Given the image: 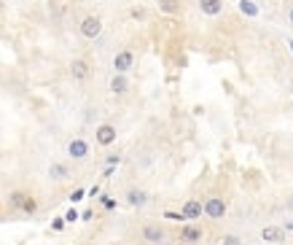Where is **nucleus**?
Masks as SVG:
<instances>
[{
	"label": "nucleus",
	"mask_w": 293,
	"mask_h": 245,
	"mask_svg": "<svg viewBox=\"0 0 293 245\" xmlns=\"http://www.w3.org/2000/svg\"><path fill=\"white\" fill-rule=\"evenodd\" d=\"M202 216H207V218H223L226 216V202L221 200V197H210L207 202L202 205Z\"/></svg>",
	"instance_id": "1"
},
{
	"label": "nucleus",
	"mask_w": 293,
	"mask_h": 245,
	"mask_svg": "<svg viewBox=\"0 0 293 245\" xmlns=\"http://www.w3.org/2000/svg\"><path fill=\"white\" fill-rule=\"evenodd\" d=\"M99 32H102V22H99L97 16H86L81 22V35L84 38H97Z\"/></svg>",
	"instance_id": "2"
},
{
	"label": "nucleus",
	"mask_w": 293,
	"mask_h": 245,
	"mask_svg": "<svg viewBox=\"0 0 293 245\" xmlns=\"http://www.w3.org/2000/svg\"><path fill=\"white\" fill-rule=\"evenodd\" d=\"M135 65V54L132 51H118L116 59H113V68H116V73H126Z\"/></svg>",
	"instance_id": "3"
},
{
	"label": "nucleus",
	"mask_w": 293,
	"mask_h": 245,
	"mask_svg": "<svg viewBox=\"0 0 293 245\" xmlns=\"http://www.w3.org/2000/svg\"><path fill=\"white\" fill-rule=\"evenodd\" d=\"M181 216H183V221H196V218L202 216V202H196V200H189V202L183 205Z\"/></svg>",
	"instance_id": "4"
},
{
	"label": "nucleus",
	"mask_w": 293,
	"mask_h": 245,
	"mask_svg": "<svg viewBox=\"0 0 293 245\" xmlns=\"http://www.w3.org/2000/svg\"><path fill=\"white\" fill-rule=\"evenodd\" d=\"M68 154L73 159H86L89 156V143L86 140H70L68 143Z\"/></svg>",
	"instance_id": "5"
},
{
	"label": "nucleus",
	"mask_w": 293,
	"mask_h": 245,
	"mask_svg": "<svg viewBox=\"0 0 293 245\" xmlns=\"http://www.w3.org/2000/svg\"><path fill=\"white\" fill-rule=\"evenodd\" d=\"M261 240H264V243L277 245V243H283V240H285V232H283V229H277V227H264V229H261Z\"/></svg>",
	"instance_id": "6"
},
{
	"label": "nucleus",
	"mask_w": 293,
	"mask_h": 245,
	"mask_svg": "<svg viewBox=\"0 0 293 245\" xmlns=\"http://www.w3.org/2000/svg\"><path fill=\"white\" fill-rule=\"evenodd\" d=\"M143 237L148 243H162L164 240V229L159 227V224H145V227H143Z\"/></svg>",
	"instance_id": "7"
},
{
	"label": "nucleus",
	"mask_w": 293,
	"mask_h": 245,
	"mask_svg": "<svg viewBox=\"0 0 293 245\" xmlns=\"http://www.w3.org/2000/svg\"><path fill=\"white\" fill-rule=\"evenodd\" d=\"M113 140H116V127H110V124L97 127V143L99 145H110Z\"/></svg>",
	"instance_id": "8"
},
{
	"label": "nucleus",
	"mask_w": 293,
	"mask_h": 245,
	"mask_svg": "<svg viewBox=\"0 0 293 245\" xmlns=\"http://www.w3.org/2000/svg\"><path fill=\"white\" fill-rule=\"evenodd\" d=\"M199 8H202L207 16H218L223 11V3L221 0H199Z\"/></svg>",
	"instance_id": "9"
},
{
	"label": "nucleus",
	"mask_w": 293,
	"mask_h": 245,
	"mask_svg": "<svg viewBox=\"0 0 293 245\" xmlns=\"http://www.w3.org/2000/svg\"><path fill=\"white\" fill-rule=\"evenodd\" d=\"M70 73L76 81H84V78H89V65L84 62V59H76V62L70 65Z\"/></svg>",
	"instance_id": "10"
},
{
	"label": "nucleus",
	"mask_w": 293,
	"mask_h": 245,
	"mask_svg": "<svg viewBox=\"0 0 293 245\" xmlns=\"http://www.w3.org/2000/svg\"><path fill=\"white\" fill-rule=\"evenodd\" d=\"M126 200H129L132 208H140V205L148 202V194H145V191H140V189H132L129 194H126Z\"/></svg>",
	"instance_id": "11"
},
{
	"label": "nucleus",
	"mask_w": 293,
	"mask_h": 245,
	"mask_svg": "<svg viewBox=\"0 0 293 245\" xmlns=\"http://www.w3.org/2000/svg\"><path fill=\"white\" fill-rule=\"evenodd\" d=\"M181 237H183V243H199V237H202V229H199V227H183Z\"/></svg>",
	"instance_id": "12"
},
{
	"label": "nucleus",
	"mask_w": 293,
	"mask_h": 245,
	"mask_svg": "<svg viewBox=\"0 0 293 245\" xmlns=\"http://www.w3.org/2000/svg\"><path fill=\"white\" fill-rule=\"evenodd\" d=\"M110 89L116 92V95H124V92L129 89V81H126V78H124V73H118V76H116V78H113V81H110Z\"/></svg>",
	"instance_id": "13"
},
{
	"label": "nucleus",
	"mask_w": 293,
	"mask_h": 245,
	"mask_svg": "<svg viewBox=\"0 0 293 245\" xmlns=\"http://www.w3.org/2000/svg\"><path fill=\"white\" fill-rule=\"evenodd\" d=\"M159 8H162L164 14H178L181 3H178V0H159Z\"/></svg>",
	"instance_id": "14"
},
{
	"label": "nucleus",
	"mask_w": 293,
	"mask_h": 245,
	"mask_svg": "<svg viewBox=\"0 0 293 245\" xmlns=\"http://www.w3.org/2000/svg\"><path fill=\"white\" fill-rule=\"evenodd\" d=\"M49 175L54 178V181H62V178H68V167H65V164H51Z\"/></svg>",
	"instance_id": "15"
},
{
	"label": "nucleus",
	"mask_w": 293,
	"mask_h": 245,
	"mask_svg": "<svg viewBox=\"0 0 293 245\" xmlns=\"http://www.w3.org/2000/svg\"><path fill=\"white\" fill-rule=\"evenodd\" d=\"M239 8H242V14H248V16H256L258 14V8L250 3V0H239Z\"/></svg>",
	"instance_id": "16"
},
{
	"label": "nucleus",
	"mask_w": 293,
	"mask_h": 245,
	"mask_svg": "<svg viewBox=\"0 0 293 245\" xmlns=\"http://www.w3.org/2000/svg\"><path fill=\"white\" fill-rule=\"evenodd\" d=\"M22 210H24V213H35V210H38V202L32 200V197H24V202H22Z\"/></svg>",
	"instance_id": "17"
},
{
	"label": "nucleus",
	"mask_w": 293,
	"mask_h": 245,
	"mask_svg": "<svg viewBox=\"0 0 293 245\" xmlns=\"http://www.w3.org/2000/svg\"><path fill=\"white\" fill-rule=\"evenodd\" d=\"M24 197H27V194H22V191H14V194H11V205L22 210V202H24Z\"/></svg>",
	"instance_id": "18"
},
{
	"label": "nucleus",
	"mask_w": 293,
	"mask_h": 245,
	"mask_svg": "<svg viewBox=\"0 0 293 245\" xmlns=\"http://www.w3.org/2000/svg\"><path fill=\"white\" fill-rule=\"evenodd\" d=\"M223 245H242V243H239V237H234V235H226L223 237Z\"/></svg>",
	"instance_id": "19"
},
{
	"label": "nucleus",
	"mask_w": 293,
	"mask_h": 245,
	"mask_svg": "<svg viewBox=\"0 0 293 245\" xmlns=\"http://www.w3.org/2000/svg\"><path fill=\"white\" fill-rule=\"evenodd\" d=\"M164 218H170V221H183V216L175 213V210H167V213H164Z\"/></svg>",
	"instance_id": "20"
},
{
	"label": "nucleus",
	"mask_w": 293,
	"mask_h": 245,
	"mask_svg": "<svg viewBox=\"0 0 293 245\" xmlns=\"http://www.w3.org/2000/svg\"><path fill=\"white\" fill-rule=\"evenodd\" d=\"M84 194H86L84 189H76V191L70 194V200H73V202H78V200H84Z\"/></svg>",
	"instance_id": "21"
},
{
	"label": "nucleus",
	"mask_w": 293,
	"mask_h": 245,
	"mask_svg": "<svg viewBox=\"0 0 293 245\" xmlns=\"http://www.w3.org/2000/svg\"><path fill=\"white\" fill-rule=\"evenodd\" d=\"M76 218H78V213H76V208H70V210H68V213H65V221H76Z\"/></svg>",
	"instance_id": "22"
},
{
	"label": "nucleus",
	"mask_w": 293,
	"mask_h": 245,
	"mask_svg": "<svg viewBox=\"0 0 293 245\" xmlns=\"http://www.w3.org/2000/svg\"><path fill=\"white\" fill-rule=\"evenodd\" d=\"M62 227H65V218H54V224H51V229H57V232H59Z\"/></svg>",
	"instance_id": "23"
},
{
	"label": "nucleus",
	"mask_w": 293,
	"mask_h": 245,
	"mask_svg": "<svg viewBox=\"0 0 293 245\" xmlns=\"http://www.w3.org/2000/svg\"><path fill=\"white\" fill-rule=\"evenodd\" d=\"M102 205H105V208H116V202L108 200V197H102Z\"/></svg>",
	"instance_id": "24"
},
{
	"label": "nucleus",
	"mask_w": 293,
	"mask_h": 245,
	"mask_svg": "<svg viewBox=\"0 0 293 245\" xmlns=\"http://www.w3.org/2000/svg\"><path fill=\"white\" fill-rule=\"evenodd\" d=\"M291 24H293V8H291Z\"/></svg>",
	"instance_id": "25"
},
{
	"label": "nucleus",
	"mask_w": 293,
	"mask_h": 245,
	"mask_svg": "<svg viewBox=\"0 0 293 245\" xmlns=\"http://www.w3.org/2000/svg\"><path fill=\"white\" fill-rule=\"evenodd\" d=\"M291 210H293V197H291Z\"/></svg>",
	"instance_id": "26"
},
{
	"label": "nucleus",
	"mask_w": 293,
	"mask_h": 245,
	"mask_svg": "<svg viewBox=\"0 0 293 245\" xmlns=\"http://www.w3.org/2000/svg\"><path fill=\"white\" fill-rule=\"evenodd\" d=\"M291 108H293V103H291Z\"/></svg>",
	"instance_id": "27"
}]
</instances>
